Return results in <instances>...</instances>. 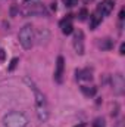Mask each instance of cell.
Returning <instances> with one entry per match:
<instances>
[{"label": "cell", "instance_id": "6da1fadb", "mask_svg": "<svg viewBox=\"0 0 125 127\" xmlns=\"http://www.w3.org/2000/svg\"><path fill=\"white\" fill-rule=\"evenodd\" d=\"M30 83V80H27ZM32 92H34V99H35V106H37V115H38V120L40 121H46L49 118V109H47V100H46V96L43 95L32 83H30Z\"/></svg>", "mask_w": 125, "mask_h": 127}, {"label": "cell", "instance_id": "e0dca14e", "mask_svg": "<svg viewBox=\"0 0 125 127\" xmlns=\"http://www.w3.org/2000/svg\"><path fill=\"white\" fill-rule=\"evenodd\" d=\"M94 127H104V120L103 118H97L94 121Z\"/></svg>", "mask_w": 125, "mask_h": 127}, {"label": "cell", "instance_id": "ac0fdd59", "mask_svg": "<svg viewBox=\"0 0 125 127\" xmlns=\"http://www.w3.org/2000/svg\"><path fill=\"white\" fill-rule=\"evenodd\" d=\"M119 53H121V55H124L125 53V44H121V47H119Z\"/></svg>", "mask_w": 125, "mask_h": 127}, {"label": "cell", "instance_id": "7c38bea8", "mask_svg": "<svg viewBox=\"0 0 125 127\" xmlns=\"http://www.w3.org/2000/svg\"><path fill=\"white\" fill-rule=\"evenodd\" d=\"M77 77H78V78H84V80H87V81H90V80L93 78V75H91V71H90V69L77 71Z\"/></svg>", "mask_w": 125, "mask_h": 127}, {"label": "cell", "instance_id": "52a82bcc", "mask_svg": "<svg viewBox=\"0 0 125 127\" xmlns=\"http://www.w3.org/2000/svg\"><path fill=\"white\" fill-rule=\"evenodd\" d=\"M113 7H115V3H113V0H103L99 6H97V10L103 15V16H109L110 13H112V10H113Z\"/></svg>", "mask_w": 125, "mask_h": 127}, {"label": "cell", "instance_id": "ffe728a7", "mask_svg": "<svg viewBox=\"0 0 125 127\" xmlns=\"http://www.w3.org/2000/svg\"><path fill=\"white\" fill-rule=\"evenodd\" d=\"M119 18H121V19H124V9L121 10V13H119Z\"/></svg>", "mask_w": 125, "mask_h": 127}, {"label": "cell", "instance_id": "44dd1931", "mask_svg": "<svg viewBox=\"0 0 125 127\" xmlns=\"http://www.w3.org/2000/svg\"><path fill=\"white\" fill-rule=\"evenodd\" d=\"M75 127H85V124H80V126H75Z\"/></svg>", "mask_w": 125, "mask_h": 127}, {"label": "cell", "instance_id": "9c48e42d", "mask_svg": "<svg viewBox=\"0 0 125 127\" xmlns=\"http://www.w3.org/2000/svg\"><path fill=\"white\" fill-rule=\"evenodd\" d=\"M61 30L65 35H69L74 31V25H72V15H66V18L61 21Z\"/></svg>", "mask_w": 125, "mask_h": 127}, {"label": "cell", "instance_id": "4fadbf2b", "mask_svg": "<svg viewBox=\"0 0 125 127\" xmlns=\"http://www.w3.org/2000/svg\"><path fill=\"white\" fill-rule=\"evenodd\" d=\"M81 92L85 96H94L96 95V87H88V86H83L81 87Z\"/></svg>", "mask_w": 125, "mask_h": 127}, {"label": "cell", "instance_id": "d6986e66", "mask_svg": "<svg viewBox=\"0 0 125 127\" xmlns=\"http://www.w3.org/2000/svg\"><path fill=\"white\" fill-rule=\"evenodd\" d=\"M3 59H4V50L0 49V61H3Z\"/></svg>", "mask_w": 125, "mask_h": 127}, {"label": "cell", "instance_id": "8fae6325", "mask_svg": "<svg viewBox=\"0 0 125 127\" xmlns=\"http://www.w3.org/2000/svg\"><path fill=\"white\" fill-rule=\"evenodd\" d=\"M100 22H102V16H99L97 13H94V15L90 16V28L91 30H96Z\"/></svg>", "mask_w": 125, "mask_h": 127}, {"label": "cell", "instance_id": "7a4b0ae2", "mask_svg": "<svg viewBox=\"0 0 125 127\" xmlns=\"http://www.w3.org/2000/svg\"><path fill=\"white\" fill-rule=\"evenodd\" d=\"M28 120L21 112H9L3 117V126L4 127H27Z\"/></svg>", "mask_w": 125, "mask_h": 127}, {"label": "cell", "instance_id": "7402d4cb", "mask_svg": "<svg viewBox=\"0 0 125 127\" xmlns=\"http://www.w3.org/2000/svg\"><path fill=\"white\" fill-rule=\"evenodd\" d=\"M27 1H30V0H27ZM31 1H32V0H31Z\"/></svg>", "mask_w": 125, "mask_h": 127}, {"label": "cell", "instance_id": "8992f818", "mask_svg": "<svg viewBox=\"0 0 125 127\" xmlns=\"http://www.w3.org/2000/svg\"><path fill=\"white\" fill-rule=\"evenodd\" d=\"M63 69H65V59H63V56H58V59H56V68H55V75H53L56 83H62Z\"/></svg>", "mask_w": 125, "mask_h": 127}, {"label": "cell", "instance_id": "3957f363", "mask_svg": "<svg viewBox=\"0 0 125 127\" xmlns=\"http://www.w3.org/2000/svg\"><path fill=\"white\" fill-rule=\"evenodd\" d=\"M21 13L24 16H47L49 15L46 6L44 4H40V3H28V4H24V7L21 9Z\"/></svg>", "mask_w": 125, "mask_h": 127}, {"label": "cell", "instance_id": "5bb4252c", "mask_svg": "<svg viewBox=\"0 0 125 127\" xmlns=\"http://www.w3.org/2000/svg\"><path fill=\"white\" fill-rule=\"evenodd\" d=\"M87 16H88V10H87V9H81L80 13H78V19H80V21H85Z\"/></svg>", "mask_w": 125, "mask_h": 127}, {"label": "cell", "instance_id": "277c9868", "mask_svg": "<svg viewBox=\"0 0 125 127\" xmlns=\"http://www.w3.org/2000/svg\"><path fill=\"white\" fill-rule=\"evenodd\" d=\"M18 38H19V43H21V46H22L24 49H27V50L31 49L32 40H34V30H32L31 24H27V25H24V27L21 28Z\"/></svg>", "mask_w": 125, "mask_h": 127}, {"label": "cell", "instance_id": "9a60e30c", "mask_svg": "<svg viewBox=\"0 0 125 127\" xmlns=\"http://www.w3.org/2000/svg\"><path fill=\"white\" fill-rule=\"evenodd\" d=\"M62 1L66 7H74V6L78 4V0H62Z\"/></svg>", "mask_w": 125, "mask_h": 127}, {"label": "cell", "instance_id": "2e32d148", "mask_svg": "<svg viewBox=\"0 0 125 127\" xmlns=\"http://www.w3.org/2000/svg\"><path fill=\"white\" fill-rule=\"evenodd\" d=\"M18 62H19V59H18V58H13V59L10 61V65H9V71H13V69L16 68Z\"/></svg>", "mask_w": 125, "mask_h": 127}, {"label": "cell", "instance_id": "ba28073f", "mask_svg": "<svg viewBox=\"0 0 125 127\" xmlns=\"http://www.w3.org/2000/svg\"><path fill=\"white\" fill-rule=\"evenodd\" d=\"M112 83H113V92H115L116 95H122V93H124V87H125L124 77H122L121 74H116V75H113Z\"/></svg>", "mask_w": 125, "mask_h": 127}, {"label": "cell", "instance_id": "5b68a950", "mask_svg": "<svg viewBox=\"0 0 125 127\" xmlns=\"http://www.w3.org/2000/svg\"><path fill=\"white\" fill-rule=\"evenodd\" d=\"M74 49L78 55H84V32L81 30L75 32V37H74Z\"/></svg>", "mask_w": 125, "mask_h": 127}, {"label": "cell", "instance_id": "30bf717a", "mask_svg": "<svg viewBox=\"0 0 125 127\" xmlns=\"http://www.w3.org/2000/svg\"><path fill=\"white\" fill-rule=\"evenodd\" d=\"M99 47L102 50H110L113 47V40L112 38H102L99 41Z\"/></svg>", "mask_w": 125, "mask_h": 127}]
</instances>
